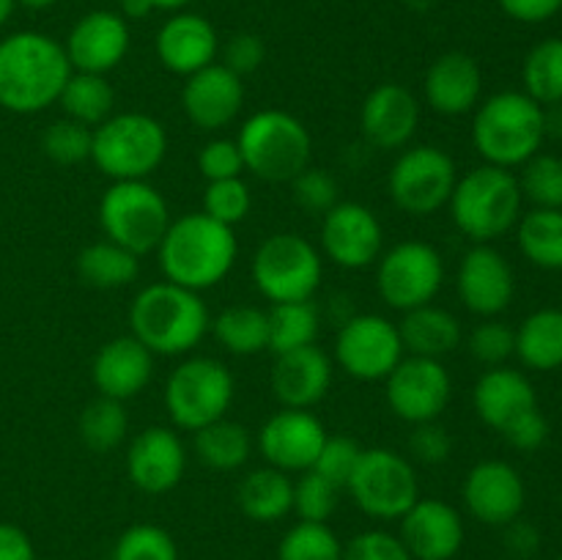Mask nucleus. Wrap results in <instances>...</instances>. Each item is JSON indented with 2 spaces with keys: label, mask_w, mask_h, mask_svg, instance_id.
<instances>
[{
  "label": "nucleus",
  "mask_w": 562,
  "mask_h": 560,
  "mask_svg": "<svg viewBox=\"0 0 562 560\" xmlns=\"http://www.w3.org/2000/svg\"><path fill=\"white\" fill-rule=\"evenodd\" d=\"M64 44L38 31H16L0 38V108L33 115L58 104L71 77Z\"/></svg>",
  "instance_id": "f257e3e1"
},
{
  "label": "nucleus",
  "mask_w": 562,
  "mask_h": 560,
  "mask_svg": "<svg viewBox=\"0 0 562 560\" xmlns=\"http://www.w3.org/2000/svg\"><path fill=\"white\" fill-rule=\"evenodd\" d=\"M236 256H239V242H236L234 228L203 212L170 220L157 247L165 280L198 291V294L223 283L234 269Z\"/></svg>",
  "instance_id": "f03ea898"
},
{
  "label": "nucleus",
  "mask_w": 562,
  "mask_h": 560,
  "mask_svg": "<svg viewBox=\"0 0 562 560\" xmlns=\"http://www.w3.org/2000/svg\"><path fill=\"white\" fill-rule=\"evenodd\" d=\"M130 324L132 335L151 355L181 357L201 344L212 327V316L198 291L159 280L137 291L130 307Z\"/></svg>",
  "instance_id": "7ed1b4c3"
},
{
  "label": "nucleus",
  "mask_w": 562,
  "mask_h": 560,
  "mask_svg": "<svg viewBox=\"0 0 562 560\" xmlns=\"http://www.w3.org/2000/svg\"><path fill=\"white\" fill-rule=\"evenodd\" d=\"M547 137V110L525 91H499L475 108L472 146L486 165L521 168Z\"/></svg>",
  "instance_id": "20e7f679"
},
{
  "label": "nucleus",
  "mask_w": 562,
  "mask_h": 560,
  "mask_svg": "<svg viewBox=\"0 0 562 560\" xmlns=\"http://www.w3.org/2000/svg\"><path fill=\"white\" fill-rule=\"evenodd\" d=\"M519 179L508 168L477 165L470 173L459 176L450 195V217L456 228L475 245H492L494 239L516 228L521 217Z\"/></svg>",
  "instance_id": "39448f33"
},
{
  "label": "nucleus",
  "mask_w": 562,
  "mask_h": 560,
  "mask_svg": "<svg viewBox=\"0 0 562 560\" xmlns=\"http://www.w3.org/2000/svg\"><path fill=\"white\" fill-rule=\"evenodd\" d=\"M168 157V132L148 113H113L93 130L91 163L113 181L148 179Z\"/></svg>",
  "instance_id": "423d86ee"
},
{
  "label": "nucleus",
  "mask_w": 562,
  "mask_h": 560,
  "mask_svg": "<svg viewBox=\"0 0 562 560\" xmlns=\"http://www.w3.org/2000/svg\"><path fill=\"white\" fill-rule=\"evenodd\" d=\"M239 152L245 170L261 181H291L311 165L313 141L307 126L285 110H258L241 124Z\"/></svg>",
  "instance_id": "0eeeda50"
},
{
  "label": "nucleus",
  "mask_w": 562,
  "mask_h": 560,
  "mask_svg": "<svg viewBox=\"0 0 562 560\" xmlns=\"http://www.w3.org/2000/svg\"><path fill=\"white\" fill-rule=\"evenodd\" d=\"M234 393V373L225 362L203 355L187 357L173 368L165 384V410L176 428L195 434L228 415Z\"/></svg>",
  "instance_id": "6e6552de"
},
{
  "label": "nucleus",
  "mask_w": 562,
  "mask_h": 560,
  "mask_svg": "<svg viewBox=\"0 0 562 560\" xmlns=\"http://www.w3.org/2000/svg\"><path fill=\"white\" fill-rule=\"evenodd\" d=\"M170 220L168 201L148 179L113 181L99 201L104 236L140 258L157 250Z\"/></svg>",
  "instance_id": "1a4fd4ad"
},
{
  "label": "nucleus",
  "mask_w": 562,
  "mask_h": 560,
  "mask_svg": "<svg viewBox=\"0 0 562 560\" xmlns=\"http://www.w3.org/2000/svg\"><path fill=\"white\" fill-rule=\"evenodd\" d=\"M250 275L256 289L272 305L313 300L324 278V258L300 234H272L252 253Z\"/></svg>",
  "instance_id": "9d476101"
},
{
  "label": "nucleus",
  "mask_w": 562,
  "mask_h": 560,
  "mask_svg": "<svg viewBox=\"0 0 562 560\" xmlns=\"http://www.w3.org/2000/svg\"><path fill=\"white\" fill-rule=\"evenodd\" d=\"M357 508L373 519H401L420 500L412 459L390 448H366L346 483Z\"/></svg>",
  "instance_id": "9b49d317"
},
{
  "label": "nucleus",
  "mask_w": 562,
  "mask_h": 560,
  "mask_svg": "<svg viewBox=\"0 0 562 560\" xmlns=\"http://www.w3.org/2000/svg\"><path fill=\"white\" fill-rule=\"evenodd\" d=\"M459 181L453 157L439 146H406L387 176L395 206L412 217H428L450 203Z\"/></svg>",
  "instance_id": "f8f14e48"
},
{
  "label": "nucleus",
  "mask_w": 562,
  "mask_h": 560,
  "mask_svg": "<svg viewBox=\"0 0 562 560\" xmlns=\"http://www.w3.org/2000/svg\"><path fill=\"white\" fill-rule=\"evenodd\" d=\"M445 285V258L434 245L406 239L384 250L376 261V291L395 311L428 305Z\"/></svg>",
  "instance_id": "ddd939ff"
},
{
  "label": "nucleus",
  "mask_w": 562,
  "mask_h": 560,
  "mask_svg": "<svg viewBox=\"0 0 562 560\" xmlns=\"http://www.w3.org/2000/svg\"><path fill=\"white\" fill-rule=\"evenodd\" d=\"M406 357L398 324L379 313L349 316L335 338V362L360 382H379Z\"/></svg>",
  "instance_id": "4468645a"
},
{
  "label": "nucleus",
  "mask_w": 562,
  "mask_h": 560,
  "mask_svg": "<svg viewBox=\"0 0 562 560\" xmlns=\"http://www.w3.org/2000/svg\"><path fill=\"white\" fill-rule=\"evenodd\" d=\"M384 384H387L390 410L412 426L439 421L453 395V379L448 368L434 357H404L384 379Z\"/></svg>",
  "instance_id": "2eb2a0df"
},
{
  "label": "nucleus",
  "mask_w": 562,
  "mask_h": 560,
  "mask_svg": "<svg viewBox=\"0 0 562 560\" xmlns=\"http://www.w3.org/2000/svg\"><path fill=\"white\" fill-rule=\"evenodd\" d=\"M322 250L344 269H366L384 253V228L366 203L338 201L322 214Z\"/></svg>",
  "instance_id": "dca6fc26"
},
{
  "label": "nucleus",
  "mask_w": 562,
  "mask_h": 560,
  "mask_svg": "<svg viewBox=\"0 0 562 560\" xmlns=\"http://www.w3.org/2000/svg\"><path fill=\"white\" fill-rule=\"evenodd\" d=\"M327 439V428L311 410L283 406L263 423L258 434V448L269 467L283 472H305L316 464L318 450Z\"/></svg>",
  "instance_id": "f3484780"
},
{
  "label": "nucleus",
  "mask_w": 562,
  "mask_h": 560,
  "mask_svg": "<svg viewBox=\"0 0 562 560\" xmlns=\"http://www.w3.org/2000/svg\"><path fill=\"white\" fill-rule=\"evenodd\" d=\"M459 296L475 316L494 318L514 302L516 278L508 258L492 245H472L459 264Z\"/></svg>",
  "instance_id": "a211bd4d"
},
{
  "label": "nucleus",
  "mask_w": 562,
  "mask_h": 560,
  "mask_svg": "<svg viewBox=\"0 0 562 560\" xmlns=\"http://www.w3.org/2000/svg\"><path fill=\"white\" fill-rule=\"evenodd\" d=\"M245 108V82L223 64H209L206 69L184 77L181 110L203 132H220L234 124Z\"/></svg>",
  "instance_id": "6ab92c4d"
},
{
  "label": "nucleus",
  "mask_w": 562,
  "mask_h": 560,
  "mask_svg": "<svg viewBox=\"0 0 562 560\" xmlns=\"http://www.w3.org/2000/svg\"><path fill=\"white\" fill-rule=\"evenodd\" d=\"M464 505L477 522L492 527H505L519 519L525 508L527 489L519 470L508 461H477L464 478Z\"/></svg>",
  "instance_id": "aec40b11"
},
{
  "label": "nucleus",
  "mask_w": 562,
  "mask_h": 560,
  "mask_svg": "<svg viewBox=\"0 0 562 560\" xmlns=\"http://www.w3.org/2000/svg\"><path fill=\"white\" fill-rule=\"evenodd\" d=\"M420 126V102L401 82H382L360 108L362 137L379 152H401Z\"/></svg>",
  "instance_id": "412c9836"
},
{
  "label": "nucleus",
  "mask_w": 562,
  "mask_h": 560,
  "mask_svg": "<svg viewBox=\"0 0 562 560\" xmlns=\"http://www.w3.org/2000/svg\"><path fill=\"white\" fill-rule=\"evenodd\" d=\"M130 25L119 11H91L66 36V58L75 71L108 75L130 53Z\"/></svg>",
  "instance_id": "4be33fe9"
},
{
  "label": "nucleus",
  "mask_w": 562,
  "mask_h": 560,
  "mask_svg": "<svg viewBox=\"0 0 562 560\" xmlns=\"http://www.w3.org/2000/svg\"><path fill=\"white\" fill-rule=\"evenodd\" d=\"M187 470V448L170 426H148L126 450L130 481L146 494H165L176 489Z\"/></svg>",
  "instance_id": "5701e85b"
},
{
  "label": "nucleus",
  "mask_w": 562,
  "mask_h": 560,
  "mask_svg": "<svg viewBox=\"0 0 562 560\" xmlns=\"http://www.w3.org/2000/svg\"><path fill=\"white\" fill-rule=\"evenodd\" d=\"M398 522L412 560H453L464 544V519L445 500L420 497Z\"/></svg>",
  "instance_id": "b1692460"
},
{
  "label": "nucleus",
  "mask_w": 562,
  "mask_h": 560,
  "mask_svg": "<svg viewBox=\"0 0 562 560\" xmlns=\"http://www.w3.org/2000/svg\"><path fill=\"white\" fill-rule=\"evenodd\" d=\"M333 360L324 349L316 344L302 346V349L283 351L274 355L272 373H269V384H272L274 399L289 410H311L333 388Z\"/></svg>",
  "instance_id": "393cba45"
},
{
  "label": "nucleus",
  "mask_w": 562,
  "mask_h": 560,
  "mask_svg": "<svg viewBox=\"0 0 562 560\" xmlns=\"http://www.w3.org/2000/svg\"><path fill=\"white\" fill-rule=\"evenodd\" d=\"M483 93L481 64L470 53L450 49L442 53L423 77V97L426 104L439 115L475 113Z\"/></svg>",
  "instance_id": "a878e982"
},
{
  "label": "nucleus",
  "mask_w": 562,
  "mask_h": 560,
  "mask_svg": "<svg viewBox=\"0 0 562 560\" xmlns=\"http://www.w3.org/2000/svg\"><path fill=\"white\" fill-rule=\"evenodd\" d=\"M157 58L168 71L190 77L217 60L220 38L212 22L192 11H176L157 31Z\"/></svg>",
  "instance_id": "bb28decb"
},
{
  "label": "nucleus",
  "mask_w": 562,
  "mask_h": 560,
  "mask_svg": "<svg viewBox=\"0 0 562 560\" xmlns=\"http://www.w3.org/2000/svg\"><path fill=\"white\" fill-rule=\"evenodd\" d=\"M154 377V355L135 338L119 335L93 355L91 379L99 395L130 401L148 388Z\"/></svg>",
  "instance_id": "cd10ccee"
},
{
  "label": "nucleus",
  "mask_w": 562,
  "mask_h": 560,
  "mask_svg": "<svg viewBox=\"0 0 562 560\" xmlns=\"http://www.w3.org/2000/svg\"><path fill=\"white\" fill-rule=\"evenodd\" d=\"M472 404L477 417L488 428L503 434L510 423L519 421L527 412L538 410V395L530 379L516 368H488L472 390Z\"/></svg>",
  "instance_id": "c85d7f7f"
},
{
  "label": "nucleus",
  "mask_w": 562,
  "mask_h": 560,
  "mask_svg": "<svg viewBox=\"0 0 562 560\" xmlns=\"http://www.w3.org/2000/svg\"><path fill=\"white\" fill-rule=\"evenodd\" d=\"M398 333L404 340V351L415 357H434V360H442L456 346H461V338H464L459 318L434 302L406 311Z\"/></svg>",
  "instance_id": "c756f323"
},
{
  "label": "nucleus",
  "mask_w": 562,
  "mask_h": 560,
  "mask_svg": "<svg viewBox=\"0 0 562 560\" xmlns=\"http://www.w3.org/2000/svg\"><path fill=\"white\" fill-rule=\"evenodd\" d=\"M236 503L247 519L272 525L294 508V481L289 472L278 470V467H258L239 481Z\"/></svg>",
  "instance_id": "7c9ffc66"
},
{
  "label": "nucleus",
  "mask_w": 562,
  "mask_h": 560,
  "mask_svg": "<svg viewBox=\"0 0 562 560\" xmlns=\"http://www.w3.org/2000/svg\"><path fill=\"white\" fill-rule=\"evenodd\" d=\"M516 357L532 371L562 368V311L541 307L516 329Z\"/></svg>",
  "instance_id": "2f4dec72"
},
{
  "label": "nucleus",
  "mask_w": 562,
  "mask_h": 560,
  "mask_svg": "<svg viewBox=\"0 0 562 560\" xmlns=\"http://www.w3.org/2000/svg\"><path fill=\"white\" fill-rule=\"evenodd\" d=\"M77 272H80L82 283H88L91 289H124V285L135 283L140 275V256L104 236V239L82 247L77 256Z\"/></svg>",
  "instance_id": "473e14b6"
},
{
  "label": "nucleus",
  "mask_w": 562,
  "mask_h": 560,
  "mask_svg": "<svg viewBox=\"0 0 562 560\" xmlns=\"http://www.w3.org/2000/svg\"><path fill=\"white\" fill-rule=\"evenodd\" d=\"M195 456L209 470H239L252 456V434L241 423L220 417L195 432Z\"/></svg>",
  "instance_id": "72a5a7b5"
},
{
  "label": "nucleus",
  "mask_w": 562,
  "mask_h": 560,
  "mask_svg": "<svg viewBox=\"0 0 562 560\" xmlns=\"http://www.w3.org/2000/svg\"><path fill=\"white\" fill-rule=\"evenodd\" d=\"M58 104L64 108L66 119H75L80 124L97 130L102 121H108L115 110V91L108 82V75H91V71H71L60 91Z\"/></svg>",
  "instance_id": "f704fd0d"
},
{
  "label": "nucleus",
  "mask_w": 562,
  "mask_h": 560,
  "mask_svg": "<svg viewBox=\"0 0 562 560\" xmlns=\"http://www.w3.org/2000/svg\"><path fill=\"white\" fill-rule=\"evenodd\" d=\"M521 256L541 269H562V209H532L516 223Z\"/></svg>",
  "instance_id": "c9c22d12"
},
{
  "label": "nucleus",
  "mask_w": 562,
  "mask_h": 560,
  "mask_svg": "<svg viewBox=\"0 0 562 560\" xmlns=\"http://www.w3.org/2000/svg\"><path fill=\"white\" fill-rule=\"evenodd\" d=\"M220 346L236 357H250L269 349V316L256 305H231L212 322Z\"/></svg>",
  "instance_id": "e433bc0d"
},
{
  "label": "nucleus",
  "mask_w": 562,
  "mask_h": 560,
  "mask_svg": "<svg viewBox=\"0 0 562 560\" xmlns=\"http://www.w3.org/2000/svg\"><path fill=\"white\" fill-rule=\"evenodd\" d=\"M269 316V351L283 355V351L302 349V346L316 344L322 316L313 300L302 302H278L267 311Z\"/></svg>",
  "instance_id": "4c0bfd02"
},
{
  "label": "nucleus",
  "mask_w": 562,
  "mask_h": 560,
  "mask_svg": "<svg viewBox=\"0 0 562 560\" xmlns=\"http://www.w3.org/2000/svg\"><path fill=\"white\" fill-rule=\"evenodd\" d=\"M521 82L527 97L541 108L562 104V38H543L527 53Z\"/></svg>",
  "instance_id": "58836bf2"
},
{
  "label": "nucleus",
  "mask_w": 562,
  "mask_h": 560,
  "mask_svg": "<svg viewBox=\"0 0 562 560\" xmlns=\"http://www.w3.org/2000/svg\"><path fill=\"white\" fill-rule=\"evenodd\" d=\"M130 432V415L124 401L97 395L80 415V439L93 453H110L119 448Z\"/></svg>",
  "instance_id": "ea45409f"
},
{
  "label": "nucleus",
  "mask_w": 562,
  "mask_h": 560,
  "mask_svg": "<svg viewBox=\"0 0 562 560\" xmlns=\"http://www.w3.org/2000/svg\"><path fill=\"white\" fill-rule=\"evenodd\" d=\"M278 560H344V544L327 522H296L280 541Z\"/></svg>",
  "instance_id": "a19ab883"
},
{
  "label": "nucleus",
  "mask_w": 562,
  "mask_h": 560,
  "mask_svg": "<svg viewBox=\"0 0 562 560\" xmlns=\"http://www.w3.org/2000/svg\"><path fill=\"white\" fill-rule=\"evenodd\" d=\"M519 190L536 209H562V157L538 152L527 159L521 165Z\"/></svg>",
  "instance_id": "79ce46f5"
},
{
  "label": "nucleus",
  "mask_w": 562,
  "mask_h": 560,
  "mask_svg": "<svg viewBox=\"0 0 562 560\" xmlns=\"http://www.w3.org/2000/svg\"><path fill=\"white\" fill-rule=\"evenodd\" d=\"M252 209V192L247 187V181L241 176L236 179H220V181H206V190H203V214H209L217 223L234 225L245 223L247 214Z\"/></svg>",
  "instance_id": "37998d69"
},
{
  "label": "nucleus",
  "mask_w": 562,
  "mask_h": 560,
  "mask_svg": "<svg viewBox=\"0 0 562 560\" xmlns=\"http://www.w3.org/2000/svg\"><path fill=\"white\" fill-rule=\"evenodd\" d=\"M93 130L75 119H58L44 130L42 148L55 165H80L91 159Z\"/></svg>",
  "instance_id": "c03bdc74"
},
{
  "label": "nucleus",
  "mask_w": 562,
  "mask_h": 560,
  "mask_svg": "<svg viewBox=\"0 0 562 560\" xmlns=\"http://www.w3.org/2000/svg\"><path fill=\"white\" fill-rule=\"evenodd\" d=\"M113 560H179L173 536L159 525H132L115 541Z\"/></svg>",
  "instance_id": "a18cd8bd"
},
{
  "label": "nucleus",
  "mask_w": 562,
  "mask_h": 560,
  "mask_svg": "<svg viewBox=\"0 0 562 560\" xmlns=\"http://www.w3.org/2000/svg\"><path fill=\"white\" fill-rule=\"evenodd\" d=\"M344 489L335 486L316 470L300 472V481H294V514L300 522H327L340 503Z\"/></svg>",
  "instance_id": "49530a36"
},
{
  "label": "nucleus",
  "mask_w": 562,
  "mask_h": 560,
  "mask_svg": "<svg viewBox=\"0 0 562 560\" xmlns=\"http://www.w3.org/2000/svg\"><path fill=\"white\" fill-rule=\"evenodd\" d=\"M362 450L366 448L355 437H349V434H327L322 450H318L316 464L311 470H316L318 475H324L346 492V483L355 475V467L360 461Z\"/></svg>",
  "instance_id": "de8ad7c7"
},
{
  "label": "nucleus",
  "mask_w": 562,
  "mask_h": 560,
  "mask_svg": "<svg viewBox=\"0 0 562 560\" xmlns=\"http://www.w3.org/2000/svg\"><path fill=\"white\" fill-rule=\"evenodd\" d=\"M467 349H470V355L475 357L477 362H483V366H505V362L516 355V329L497 322V318H486V322L477 324L470 333Z\"/></svg>",
  "instance_id": "09e8293b"
},
{
  "label": "nucleus",
  "mask_w": 562,
  "mask_h": 560,
  "mask_svg": "<svg viewBox=\"0 0 562 560\" xmlns=\"http://www.w3.org/2000/svg\"><path fill=\"white\" fill-rule=\"evenodd\" d=\"M291 184V198L300 209L311 214H327L329 209L338 203V181L329 170L324 168H313L307 165L302 173H296L294 179L289 181Z\"/></svg>",
  "instance_id": "8fccbe9b"
},
{
  "label": "nucleus",
  "mask_w": 562,
  "mask_h": 560,
  "mask_svg": "<svg viewBox=\"0 0 562 560\" xmlns=\"http://www.w3.org/2000/svg\"><path fill=\"white\" fill-rule=\"evenodd\" d=\"M198 170L206 181L220 179H236L245 173V159H241L239 143L231 137H214V141L203 143L198 152Z\"/></svg>",
  "instance_id": "3c124183"
},
{
  "label": "nucleus",
  "mask_w": 562,
  "mask_h": 560,
  "mask_svg": "<svg viewBox=\"0 0 562 560\" xmlns=\"http://www.w3.org/2000/svg\"><path fill=\"white\" fill-rule=\"evenodd\" d=\"M453 453V437L439 421L415 423L409 434V456L420 464L439 467Z\"/></svg>",
  "instance_id": "603ef678"
},
{
  "label": "nucleus",
  "mask_w": 562,
  "mask_h": 560,
  "mask_svg": "<svg viewBox=\"0 0 562 560\" xmlns=\"http://www.w3.org/2000/svg\"><path fill=\"white\" fill-rule=\"evenodd\" d=\"M344 560H412V555L393 533L368 530L346 544Z\"/></svg>",
  "instance_id": "864d4df0"
},
{
  "label": "nucleus",
  "mask_w": 562,
  "mask_h": 560,
  "mask_svg": "<svg viewBox=\"0 0 562 560\" xmlns=\"http://www.w3.org/2000/svg\"><path fill=\"white\" fill-rule=\"evenodd\" d=\"M220 53H223L220 64L228 66L239 77L252 75L267 58V47H263L261 36H256V33H236L225 42V47H220Z\"/></svg>",
  "instance_id": "5fc2aeb1"
},
{
  "label": "nucleus",
  "mask_w": 562,
  "mask_h": 560,
  "mask_svg": "<svg viewBox=\"0 0 562 560\" xmlns=\"http://www.w3.org/2000/svg\"><path fill=\"white\" fill-rule=\"evenodd\" d=\"M505 443L516 450H538L549 439V421L541 412V406L527 415H521L519 421L510 423L503 432Z\"/></svg>",
  "instance_id": "6e6d98bb"
},
{
  "label": "nucleus",
  "mask_w": 562,
  "mask_h": 560,
  "mask_svg": "<svg viewBox=\"0 0 562 560\" xmlns=\"http://www.w3.org/2000/svg\"><path fill=\"white\" fill-rule=\"evenodd\" d=\"M499 9L516 22L538 25V22L552 20L562 11V0H499Z\"/></svg>",
  "instance_id": "4d7b16f0"
},
{
  "label": "nucleus",
  "mask_w": 562,
  "mask_h": 560,
  "mask_svg": "<svg viewBox=\"0 0 562 560\" xmlns=\"http://www.w3.org/2000/svg\"><path fill=\"white\" fill-rule=\"evenodd\" d=\"M0 560H36L31 536L11 522H0Z\"/></svg>",
  "instance_id": "13d9d810"
},
{
  "label": "nucleus",
  "mask_w": 562,
  "mask_h": 560,
  "mask_svg": "<svg viewBox=\"0 0 562 560\" xmlns=\"http://www.w3.org/2000/svg\"><path fill=\"white\" fill-rule=\"evenodd\" d=\"M538 541H541V536L530 522L514 519L505 525V544H508L510 552L519 555V560H527V555L536 552Z\"/></svg>",
  "instance_id": "bf43d9fd"
},
{
  "label": "nucleus",
  "mask_w": 562,
  "mask_h": 560,
  "mask_svg": "<svg viewBox=\"0 0 562 560\" xmlns=\"http://www.w3.org/2000/svg\"><path fill=\"white\" fill-rule=\"evenodd\" d=\"M151 11V0H121L119 14L124 16V20H143V16H148Z\"/></svg>",
  "instance_id": "052dcab7"
},
{
  "label": "nucleus",
  "mask_w": 562,
  "mask_h": 560,
  "mask_svg": "<svg viewBox=\"0 0 562 560\" xmlns=\"http://www.w3.org/2000/svg\"><path fill=\"white\" fill-rule=\"evenodd\" d=\"M187 3H192V0H151L154 9L159 11H181Z\"/></svg>",
  "instance_id": "680f3d73"
},
{
  "label": "nucleus",
  "mask_w": 562,
  "mask_h": 560,
  "mask_svg": "<svg viewBox=\"0 0 562 560\" xmlns=\"http://www.w3.org/2000/svg\"><path fill=\"white\" fill-rule=\"evenodd\" d=\"M16 5H22V9H31V11H44V9H49V5H55V0H16Z\"/></svg>",
  "instance_id": "e2e57ef3"
},
{
  "label": "nucleus",
  "mask_w": 562,
  "mask_h": 560,
  "mask_svg": "<svg viewBox=\"0 0 562 560\" xmlns=\"http://www.w3.org/2000/svg\"><path fill=\"white\" fill-rule=\"evenodd\" d=\"M14 9H16V0H0V27L11 20Z\"/></svg>",
  "instance_id": "0e129e2a"
},
{
  "label": "nucleus",
  "mask_w": 562,
  "mask_h": 560,
  "mask_svg": "<svg viewBox=\"0 0 562 560\" xmlns=\"http://www.w3.org/2000/svg\"><path fill=\"white\" fill-rule=\"evenodd\" d=\"M560 560H562V555H560Z\"/></svg>",
  "instance_id": "69168bd1"
}]
</instances>
